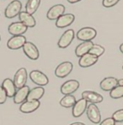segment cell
I'll return each instance as SVG.
<instances>
[{
  "label": "cell",
  "instance_id": "6da1fadb",
  "mask_svg": "<svg viewBox=\"0 0 123 125\" xmlns=\"http://www.w3.org/2000/svg\"><path fill=\"white\" fill-rule=\"evenodd\" d=\"M22 9V3L19 0H14L9 4L6 7L4 10V15L8 19H13L19 15V13L21 12Z\"/></svg>",
  "mask_w": 123,
  "mask_h": 125
},
{
  "label": "cell",
  "instance_id": "7a4b0ae2",
  "mask_svg": "<svg viewBox=\"0 0 123 125\" xmlns=\"http://www.w3.org/2000/svg\"><path fill=\"white\" fill-rule=\"evenodd\" d=\"M97 31L92 27H84L77 32V38L83 42H89L95 38Z\"/></svg>",
  "mask_w": 123,
  "mask_h": 125
},
{
  "label": "cell",
  "instance_id": "3957f363",
  "mask_svg": "<svg viewBox=\"0 0 123 125\" xmlns=\"http://www.w3.org/2000/svg\"><path fill=\"white\" fill-rule=\"evenodd\" d=\"M86 113H87V117H89V119L94 124H100L101 121V115H100V110L95 104H89L86 109Z\"/></svg>",
  "mask_w": 123,
  "mask_h": 125
},
{
  "label": "cell",
  "instance_id": "277c9868",
  "mask_svg": "<svg viewBox=\"0 0 123 125\" xmlns=\"http://www.w3.org/2000/svg\"><path fill=\"white\" fill-rule=\"evenodd\" d=\"M73 65L71 62H63L57 67L55 70V75L57 78H65L72 72Z\"/></svg>",
  "mask_w": 123,
  "mask_h": 125
},
{
  "label": "cell",
  "instance_id": "5b68a950",
  "mask_svg": "<svg viewBox=\"0 0 123 125\" xmlns=\"http://www.w3.org/2000/svg\"><path fill=\"white\" fill-rule=\"evenodd\" d=\"M30 79L32 80L33 83L40 86L47 85L49 82V80L47 75L39 70L31 71L30 73Z\"/></svg>",
  "mask_w": 123,
  "mask_h": 125
},
{
  "label": "cell",
  "instance_id": "8992f818",
  "mask_svg": "<svg viewBox=\"0 0 123 125\" xmlns=\"http://www.w3.org/2000/svg\"><path fill=\"white\" fill-rule=\"evenodd\" d=\"M23 51L25 54L31 60H37L39 58L40 53L38 51L37 47L35 44H33L30 42H26L25 45L23 46Z\"/></svg>",
  "mask_w": 123,
  "mask_h": 125
},
{
  "label": "cell",
  "instance_id": "52a82bcc",
  "mask_svg": "<svg viewBox=\"0 0 123 125\" xmlns=\"http://www.w3.org/2000/svg\"><path fill=\"white\" fill-rule=\"evenodd\" d=\"M27 77H28V74H27L26 69L25 68L19 69L15 73L14 77V80H13L14 83V85L16 86V88L19 89V88L25 86L27 81Z\"/></svg>",
  "mask_w": 123,
  "mask_h": 125
},
{
  "label": "cell",
  "instance_id": "ba28073f",
  "mask_svg": "<svg viewBox=\"0 0 123 125\" xmlns=\"http://www.w3.org/2000/svg\"><path fill=\"white\" fill-rule=\"evenodd\" d=\"M26 42V38L24 36H13L7 42V47L11 50H18L23 47Z\"/></svg>",
  "mask_w": 123,
  "mask_h": 125
},
{
  "label": "cell",
  "instance_id": "9c48e42d",
  "mask_svg": "<svg viewBox=\"0 0 123 125\" xmlns=\"http://www.w3.org/2000/svg\"><path fill=\"white\" fill-rule=\"evenodd\" d=\"M79 87V82L75 80H70L66 81L61 86V92L63 95H71L74 93Z\"/></svg>",
  "mask_w": 123,
  "mask_h": 125
},
{
  "label": "cell",
  "instance_id": "30bf717a",
  "mask_svg": "<svg viewBox=\"0 0 123 125\" xmlns=\"http://www.w3.org/2000/svg\"><path fill=\"white\" fill-rule=\"evenodd\" d=\"M73 38H74V31H73V30L69 29V30L66 31L62 35L59 41H58V47L60 48H66L72 43Z\"/></svg>",
  "mask_w": 123,
  "mask_h": 125
},
{
  "label": "cell",
  "instance_id": "8fae6325",
  "mask_svg": "<svg viewBox=\"0 0 123 125\" xmlns=\"http://www.w3.org/2000/svg\"><path fill=\"white\" fill-rule=\"evenodd\" d=\"M27 29H28V27L26 25L19 21L11 23L8 27V31L9 34L13 35V36H22L24 33L26 32Z\"/></svg>",
  "mask_w": 123,
  "mask_h": 125
},
{
  "label": "cell",
  "instance_id": "7c38bea8",
  "mask_svg": "<svg viewBox=\"0 0 123 125\" xmlns=\"http://www.w3.org/2000/svg\"><path fill=\"white\" fill-rule=\"evenodd\" d=\"M64 12H65V6L64 5L55 4L48 10L47 14V17L51 21H55V20H57L62 14H64Z\"/></svg>",
  "mask_w": 123,
  "mask_h": 125
},
{
  "label": "cell",
  "instance_id": "4fadbf2b",
  "mask_svg": "<svg viewBox=\"0 0 123 125\" xmlns=\"http://www.w3.org/2000/svg\"><path fill=\"white\" fill-rule=\"evenodd\" d=\"M88 106V102L85 99L82 98L79 99L78 101H77L76 103L74 104V106H73V116L74 117H79L84 114V112L86 111Z\"/></svg>",
  "mask_w": 123,
  "mask_h": 125
},
{
  "label": "cell",
  "instance_id": "5bb4252c",
  "mask_svg": "<svg viewBox=\"0 0 123 125\" xmlns=\"http://www.w3.org/2000/svg\"><path fill=\"white\" fill-rule=\"evenodd\" d=\"M41 102L40 101H26L24 102L19 106V110L23 113H31L39 108Z\"/></svg>",
  "mask_w": 123,
  "mask_h": 125
},
{
  "label": "cell",
  "instance_id": "9a60e30c",
  "mask_svg": "<svg viewBox=\"0 0 123 125\" xmlns=\"http://www.w3.org/2000/svg\"><path fill=\"white\" fill-rule=\"evenodd\" d=\"M29 92H30V88L28 85H25L18 89L14 96V102L15 104H22L25 100H27Z\"/></svg>",
  "mask_w": 123,
  "mask_h": 125
},
{
  "label": "cell",
  "instance_id": "2e32d148",
  "mask_svg": "<svg viewBox=\"0 0 123 125\" xmlns=\"http://www.w3.org/2000/svg\"><path fill=\"white\" fill-rule=\"evenodd\" d=\"M82 98L85 99L87 102H91V103L96 104L100 103L104 100V97L100 94L95 92V91H85L82 93Z\"/></svg>",
  "mask_w": 123,
  "mask_h": 125
},
{
  "label": "cell",
  "instance_id": "e0dca14e",
  "mask_svg": "<svg viewBox=\"0 0 123 125\" xmlns=\"http://www.w3.org/2000/svg\"><path fill=\"white\" fill-rule=\"evenodd\" d=\"M97 61H98V57L89 52L84 54V56L80 58L79 61H78V64L82 68H89L96 63Z\"/></svg>",
  "mask_w": 123,
  "mask_h": 125
},
{
  "label": "cell",
  "instance_id": "ac0fdd59",
  "mask_svg": "<svg viewBox=\"0 0 123 125\" xmlns=\"http://www.w3.org/2000/svg\"><path fill=\"white\" fill-rule=\"evenodd\" d=\"M75 16L73 14H64L56 21V26L58 28H65L74 21Z\"/></svg>",
  "mask_w": 123,
  "mask_h": 125
},
{
  "label": "cell",
  "instance_id": "d6986e66",
  "mask_svg": "<svg viewBox=\"0 0 123 125\" xmlns=\"http://www.w3.org/2000/svg\"><path fill=\"white\" fill-rule=\"evenodd\" d=\"M19 19L21 23H23L25 25H26L28 28L35 27L36 25V19L32 16V14H30L26 11H21L19 14Z\"/></svg>",
  "mask_w": 123,
  "mask_h": 125
},
{
  "label": "cell",
  "instance_id": "ffe728a7",
  "mask_svg": "<svg viewBox=\"0 0 123 125\" xmlns=\"http://www.w3.org/2000/svg\"><path fill=\"white\" fill-rule=\"evenodd\" d=\"M100 88L104 91H111L118 85V80L114 77H106L100 82Z\"/></svg>",
  "mask_w": 123,
  "mask_h": 125
},
{
  "label": "cell",
  "instance_id": "44dd1931",
  "mask_svg": "<svg viewBox=\"0 0 123 125\" xmlns=\"http://www.w3.org/2000/svg\"><path fill=\"white\" fill-rule=\"evenodd\" d=\"M2 87L4 89L5 92L7 94V96L9 97V98H12V97L14 96L16 93V86L14 85V83L11 79H5L3 81V84H2Z\"/></svg>",
  "mask_w": 123,
  "mask_h": 125
},
{
  "label": "cell",
  "instance_id": "7402d4cb",
  "mask_svg": "<svg viewBox=\"0 0 123 125\" xmlns=\"http://www.w3.org/2000/svg\"><path fill=\"white\" fill-rule=\"evenodd\" d=\"M94 43L91 41L89 42H83L82 43H80L78 47L75 49V54L78 58H81L82 56H84L86 53H89L90 51L91 47H93Z\"/></svg>",
  "mask_w": 123,
  "mask_h": 125
},
{
  "label": "cell",
  "instance_id": "603a6c76",
  "mask_svg": "<svg viewBox=\"0 0 123 125\" xmlns=\"http://www.w3.org/2000/svg\"><path fill=\"white\" fill-rule=\"evenodd\" d=\"M44 93H45V90L42 86H37L36 88H33L29 92L27 101H39L43 96Z\"/></svg>",
  "mask_w": 123,
  "mask_h": 125
},
{
  "label": "cell",
  "instance_id": "cb8c5ba5",
  "mask_svg": "<svg viewBox=\"0 0 123 125\" xmlns=\"http://www.w3.org/2000/svg\"><path fill=\"white\" fill-rule=\"evenodd\" d=\"M41 0H28L25 5V11L30 14H34L37 11Z\"/></svg>",
  "mask_w": 123,
  "mask_h": 125
},
{
  "label": "cell",
  "instance_id": "d4e9b609",
  "mask_svg": "<svg viewBox=\"0 0 123 125\" xmlns=\"http://www.w3.org/2000/svg\"><path fill=\"white\" fill-rule=\"evenodd\" d=\"M76 98L72 95H67L65 96H63L60 101V105L63 107L69 108L73 107L74 106V104L76 103Z\"/></svg>",
  "mask_w": 123,
  "mask_h": 125
},
{
  "label": "cell",
  "instance_id": "484cf974",
  "mask_svg": "<svg viewBox=\"0 0 123 125\" xmlns=\"http://www.w3.org/2000/svg\"><path fill=\"white\" fill-rule=\"evenodd\" d=\"M110 96L112 99H120L123 97V86L117 85L110 91Z\"/></svg>",
  "mask_w": 123,
  "mask_h": 125
},
{
  "label": "cell",
  "instance_id": "4316f807",
  "mask_svg": "<svg viewBox=\"0 0 123 125\" xmlns=\"http://www.w3.org/2000/svg\"><path fill=\"white\" fill-rule=\"evenodd\" d=\"M104 48L102 46L98 45V44H94L93 47H91L90 51H89V53L98 57V58L104 54Z\"/></svg>",
  "mask_w": 123,
  "mask_h": 125
},
{
  "label": "cell",
  "instance_id": "83f0119b",
  "mask_svg": "<svg viewBox=\"0 0 123 125\" xmlns=\"http://www.w3.org/2000/svg\"><path fill=\"white\" fill-rule=\"evenodd\" d=\"M112 118L115 120V122L122 123L123 122V109H120L113 113Z\"/></svg>",
  "mask_w": 123,
  "mask_h": 125
},
{
  "label": "cell",
  "instance_id": "f1b7e54d",
  "mask_svg": "<svg viewBox=\"0 0 123 125\" xmlns=\"http://www.w3.org/2000/svg\"><path fill=\"white\" fill-rule=\"evenodd\" d=\"M119 1L120 0H103L102 4L105 8H111V7L115 6Z\"/></svg>",
  "mask_w": 123,
  "mask_h": 125
},
{
  "label": "cell",
  "instance_id": "f546056e",
  "mask_svg": "<svg viewBox=\"0 0 123 125\" xmlns=\"http://www.w3.org/2000/svg\"><path fill=\"white\" fill-rule=\"evenodd\" d=\"M7 94L5 92L4 89L2 87V85H0V104L5 103L7 100Z\"/></svg>",
  "mask_w": 123,
  "mask_h": 125
},
{
  "label": "cell",
  "instance_id": "4dcf8cb0",
  "mask_svg": "<svg viewBox=\"0 0 123 125\" xmlns=\"http://www.w3.org/2000/svg\"><path fill=\"white\" fill-rule=\"evenodd\" d=\"M100 125H115V122L112 117H107L102 122H100Z\"/></svg>",
  "mask_w": 123,
  "mask_h": 125
},
{
  "label": "cell",
  "instance_id": "1f68e13d",
  "mask_svg": "<svg viewBox=\"0 0 123 125\" xmlns=\"http://www.w3.org/2000/svg\"><path fill=\"white\" fill-rule=\"evenodd\" d=\"M67 1L70 3H78V2L82 1V0H67Z\"/></svg>",
  "mask_w": 123,
  "mask_h": 125
},
{
  "label": "cell",
  "instance_id": "d6a6232c",
  "mask_svg": "<svg viewBox=\"0 0 123 125\" xmlns=\"http://www.w3.org/2000/svg\"><path fill=\"white\" fill-rule=\"evenodd\" d=\"M118 85H122V86H123V79L118 80Z\"/></svg>",
  "mask_w": 123,
  "mask_h": 125
},
{
  "label": "cell",
  "instance_id": "836d02e7",
  "mask_svg": "<svg viewBox=\"0 0 123 125\" xmlns=\"http://www.w3.org/2000/svg\"><path fill=\"white\" fill-rule=\"evenodd\" d=\"M70 125H85V124H83V123H80V122H77V123H73V124H70Z\"/></svg>",
  "mask_w": 123,
  "mask_h": 125
},
{
  "label": "cell",
  "instance_id": "e575fe53",
  "mask_svg": "<svg viewBox=\"0 0 123 125\" xmlns=\"http://www.w3.org/2000/svg\"><path fill=\"white\" fill-rule=\"evenodd\" d=\"M120 51L123 53V43L121 44V46H120Z\"/></svg>",
  "mask_w": 123,
  "mask_h": 125
},
{
  "label": "cell",
  "instance_id": "d590c367",
  "mask_svg": "<svg viewBox=\"0 0 123 125\" xmlns=\"http://www.w3.org/2000/svg\"><path fill=\"white\" fill-rule=\"evenodd\" d=\"M0 41H1V36H0Z\"/></svg>",
  "mask_w": 123,
  "mask_h": 125
},
{
  "label": "cell",
  "instance_id": "8d00e7d4",
  "mask_svg": "<svg viewBox=\"0 0 123 125\" xmlns=\"http://www.w3.org/2000/svg\"><path fill=\"white\" fill-rule=\"evenodd\" d=\"M122 69H123V66H122Z\"/></svg>",
  "mask_w": 123,
  "mask_h": 125
}]
</instances>
